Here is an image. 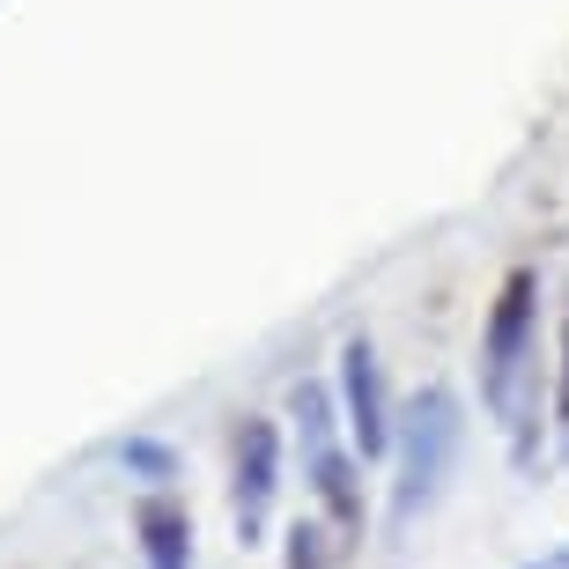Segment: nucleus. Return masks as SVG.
Listing matches in <instances>:
<instances>
[{
	"label": "nucleus",
	"mask_w": 569,
	"mask_h": 569,
	"mask_svg": "<svg viewBox=\"0 0 569 569\" xmlns=\"http://www.w3.org/2000/svg\"><path fill=\"white\" fill-rule=\"evenodd\" d=\"M133 540H141L148 569H192V510L170 488H156L133 503Z\"/></svg>",
	"instance_id": "obj_6"
},
{
	"label": "nucleus",
	"mask_w": 569,
	"mask_h": 569,
	"mask_svg": "<svg viewBox=\"0 0 569 569\" xmlns=\"http://www.w3.org/2000/svg\"><path fill=\"white\" fill-rule=\"evenodd\" d=\"M532 333H540V274L532 267H510L503 289H496V311H488V333H481V400L518 437V451H526L532 378H540V340Z\"/></svg>",
	"instance_id": "obj_2"
},
{
	"label": "nucleus",
	"mask_w": 569,
	"mask_h": 569,
	"mask_svg": "<svg viewBox=\"0 0 569 569\" xmlns=\"http://www.w3.org/2000/svg\"><path fill=\"white\" fill-rule=\"evenodd\" d=\"M466 443V407L451 385H422L415 400L400 407V429H392V503H385V526L407 532L422 510H437L451 466H459Z\"/></svg>",
	"instance_id": "obj_3"
},
{
	"label": "nucleus",
	"mask_w": 569,
	"mask_h": 569,
	"mask_svg": "<svg viewBox=\"0 0 569 569\" xmlns=\"http://www.w3.org/2000/svg\"><path fill=\"white\" fill-rule=\"evenodd\" d=\"M274 503H281V422L274 415H244L230 429V518L244 548L267 532Z\"/></svg>",
	"instance_id": "obj_4"
},
{
	"label": "nucleus",
	"mask_w": 569,
	"mask_h": 569,
	"mask_svg": "<svg viewBox=\"0 0 569 569\" xmlns=\"http://www.w3.org/2000/svg\"><path fill=\"white\" fill-rule=\"evenodd\" d=\"M340 429H348V443H356L362 466L385 459V451H392V429H400L392 392H385V362H378V348H370V333L340 340Z\"/></svg>",
	"instance_id": "obj_5"
},
{
	"label": "nucleus",
	"mask_w": 569,
	"mask_h": 569,
	"mask_svg": "<svg viewBox=\"0 0 569 569\" xmlns=\"http://www.w3.org/2000/svg\"><path fill=\"white\" fill-rule=\"evenodd\" d=\"M296 451H303V481L318 496V526L333 532V548H362L370 532V503H362V459L356 443H340V407L318 378H296L289 392Z\"/></svg>",
	"instance_id": "obj_1"
},
{
	"label": "nucleus",
	"mask_w": 569,
	"mask_h": 569,
	"mask_svg": "<svg viewBox=\"0 0 569 569\" xmlns=\"http://www.w3.org/2000/svg\"><path fill=\"white\" fill-rule=\"evenodd\" d=\"M281 569H333V532L318 526V518H296L281 532Z\"/></svg>",
	"instance_id": "obj_8"
},
{
	"label": "nucleus",
	"mask_w": 569,
	"mask_h": 569,
	"mask_svg": "<svg viewBox=\"0 0 569 569\" xmlns=\"http://www.w3.org/2000/svg\"><path fill=\"white\" fill-rule=\"evenodd\" d=\"M555 422L569 429V303H562V370H555Z\"/></svg>",
	"instance_id": "obj_9"
},
{
	"label": "nucleus",
	"mask_w": 569,
	"mask_h": 569,
	"mask_svg": "<svg viewBox=\"0 0 569 569\" xmlns=\"http://www.w3.org/2000/svg\"><path fill=\"white\" fill-rule=\"evenodd\" d=\"M526 569H569V548H555V555H540V562H526Z\"/></svg>",
	"instance_id": "obj_10"
},
{
	"label": "nucleus",
	"mask_w": 569,
	"mask_h": 569,
	"mask_svg": "<svg viewBox=\"0 0 569 569\" xmlns=\"http://www.w3.org/2000/svg\"><path fill=\"white\" fill-rule=\"evenodd\" d=\"M111 459L127 466V481H148V496H156V488H170L178 473H186V459H178L163 437H127V443H111Z\"/></svg>",
	"instance_id": "obj_7"
}]
</instances>
